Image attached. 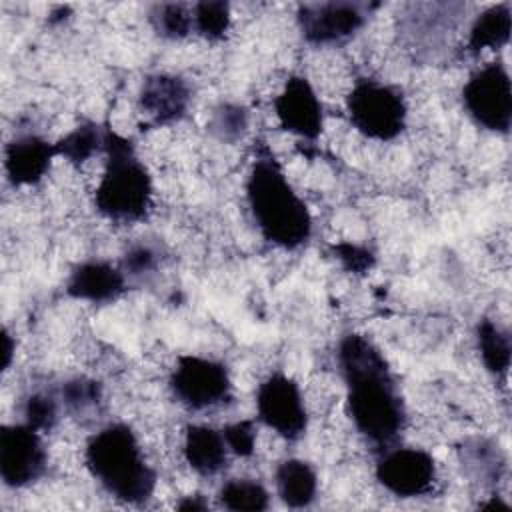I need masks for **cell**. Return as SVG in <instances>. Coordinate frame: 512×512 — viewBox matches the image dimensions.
<instances>
[{
    "mask_svg": "<svg viewBox=\"0 0 512 512\" xmlns=\"http://www.w3.org/2000/svg\"><path fill=\"white\" fill-rule=\"evenodd\" d=\"M338 366L346 382V408L356 430L384 448L404 428V402L382 352L362 334L338 344Z\"/></svg>",
    "mask_w": 512,
    "mask_h": 512,
    "instance_id": "1",
    "label": "cell"
},
{
    "mask_svg": "<svg viewBox=\"0 0 512 512\" xmlns=\"http://www.w3.org/2000/svg\"><path fill=\"white\" fill-rule=\"evenodd\" d=\"M246 198L260 234L286 250L300 248L312 234V216L286 180L278 160L262 150L246 178Z\"/></svg>",
    "mask_w": 512,
    "mask_h": 512,
    "instance_id": "2",
    "label": "cell"
},
{
    "mask_svg": "<svg viewBox=\"0 0 512 512\" xmlns=\"http://www.w3.org/2000/svg\"><path fill=\"white\" fill-rule=\"evenodd\" d=\"M84 460L100 486L126 504H144L154 494L156 472L126 424H108L92 434Z\"/></svg>",
    "mask_w": 512,
    "mask_h": 512,
    "instance_id": "3",
    "label": "cell"
},
{
    "mask_svg": "<svg viewBox=\"0 0 512 512\" xmlns=\"http://www.w3.org/2000/svg\"><path fill=\"white\" fill-rule=\"evenodd\" d=\"M104 174L96 188V208L114 222L142 220L152 206V178L136 156L132 140L104 128Z\"/></svg>",
    "mask_w": 512,
    "mask_h": 512,
    "instance_id": "4",
    "label": "cell"
},
{
    "mask_svg": "<svg viewBox=\"0 0 512 512\" xmlns=\"http://www.w3.org/2000/svg\"><path fill=\"white\" fill-rule=\"evenodd\" d=\"M352 126L366 138L388 142L406 128V100L394 86L376 80H358L346 96Z\"/></svg>",
    "mask_w": 512,
    "mask_h": 512,
    "instance_id": "5",
    "label": "cell"
},
{
    "mask_svg": "<svg viewBox=\"0 0 512 512\" xmlns=\"http://www.w3.org/2000/svg\"><path fill=\"white\" fill-rule=\"evenodd\" d=\"M462 102L478 126L506 134L512 122V84L506 66L490 62L476 70L462 88Z\"/></svg>",
    "mask_w": 512,
    "mask_h": 512,
    "instance_id": "6",
    "label": "cell"
},
{
    "mask_svg": "<svg viewBox=\"0 0 512 512\" xmlns=\"http://www.w3.org/2000/svg\"><path fill=\"white\" fill-rule=\"evenodd\" d=\"M170 390L192 410L220 406L232 396V382L222 362L202 356H180L170 374Z\"/></svg>",
    "mask_w": 512,
    "mask_h": 512,
    "instance_id": "7",
    "label": "cell"
},
{
    "mask_svg": "<svg viewBox=\"0 0 512 512\" xmlns=\"http://www.w3.org/2000/svg\"><path fill=\"white\" fill-rule=\"evenodd\" d=\"M258 420L286 440H298L308 428V414L298 384L282 374H270L256 392Z\"/></svg>",
    "mask_w": 512,
    "mask_h": 512,
    "instance_id": "8",
    "label": "cell"
},
{
    "mask_svg": "<svg viewBox=\"0 0 512 512\" xmlns=\"http://www.w3.org/2000/svg\"><path fill=\"white\" fill-rule=\"evenodd\" d=\"M46 470V450L40 432L28 424H10L0 430V476L10 488L36 482Z\"/></svg>",
    "mask_w": 512,
    "mask_h": 512,
    "instance_id": "9",
    "label": "cell"
},
{
    "mask_svg": "<svg viewBox=\"0 0 512 512\" xmlns=\"http://www.w3.org/2000/svg\"><path fill=\"white\" fill-rule=\"evenodd\" d=\"M376 480L400 498H416L434 488L436 464L426 450L394 448L378 460Z\"/></svg>",
    "mask_w": 512,
    "mask_h": 512,
    "instance_id": "10",
    "label": "cell"
},
{
    "mask_svg": "<svg viewBox=\"0 0 512 512\" xmlns=\"http://www.w3.org/2000/svg\"><path fill=\"white\" fill-rule=\"evenodd\" d=\"M300 34L310 44H336L354 36L366 22V12L354 2L300 4L296 12Z\"/></svg>",
    "mask_w": 512,
    "mask_h": 512,
    "instance_id": "11",
    "label": "cell"
},
{
    "mask_svg": "<svg viewBox=\"0 0 512 512\" xmlns=\"http://www.w3.org/2000/svg\"><path fill=\"white\" fill-rule=\"evenodd\" d=\"M274 110L284 130L304 140H316L320 136L324 126L322 104L306 76L294 74L286 80L274 100Z\"/></svg>",
    "mask_w": 512,
    "mask_h": 512,
    "instance_id": "12",
    "label": "cell"
},
{
    "mask_svg": "<svg viewBox=\"0 0 512 512\" xmlns=\"http://www.w3.org/2000/svg\"><path fill=\"white\" fill-rule=\"evenodd\" d=\"M188 102L190 88L174 74H152L142 82L138 92V106L152 124L178 122L186 114Z\"/></svg>",
    "mask_w": 512,
    "mask_h": 512,
    "instance_id": "13",
    "label": "cell"
},
{
    "mask_svg": "<svg viewBox=\"0 0 512 512\" xmlns=\"http://www.w3.org/2000/svg\"><path fill=\"white\" fill-rule=\"evenodd\" d=\"M56 146L36 134H24L8 142L4 152L6 176L14 186H28L42 180L48 172Z\"/></svg>",
    "mask_w": 512,
    "mask_h": 512,
    "instance_id": "14",
    "label": "cell"
},
{
    "mask_svg": "<svg viewBox=\"0 0 512 512\" xmlns=\"http://www.w3.org/2000/svg\"><path fill=\"white\" fill-rule=\"evenodd\" d=\"M126 290V274L122 268L112 266L110 262L90 260L78 264L68 282L66 294L76 300H86L94 304H104L116 300Z\"/></svg>",
    "mask_w": 512,
    "mask_h": 512,
    "instance_id": "15",
    "label": "cell"
},
{
    "mask_svg": "<svg viewBox=\"0 0 512 512\" xmlns=\"http://www.w3.org/2000/svg\"><path fill=\"white\" fill-rule=\"evenodd\" d=\"M184 458L200 476H214L224 470L228 446L222 432L204 424H190L184 436Z\"/></svg>",
    "mask_w": 512,
    "mask_h": 512,
    "instance_id": "16",
    "label": "cell"
},
{
    "mask_svg": "<svg viewBox=\"0 0 512 512\" xmlns=\"http://www.w3.org/2000/svg\"><path fill=\"white\" fill-rule=\"evenodd\" d=\"M276 490L290 508H306L314 502L318 478L314 468L298 458H288L276 468Z\"/></svg>",
    "mask_w": 512,
    "mask_h": 512,
    "instance_id": "17",
    "label": "cell"
},
{
    "mask_svg": "<svg viewBox=\"0 0 512 512\" xmlns=\"http://www.w3.org/2000/svg\"><path fill=\"white\" fill-rule=\"evenodd\" d=\"M512 32L510 2L490 6L474 20L468 36V50L478 54L484 48H502L508 44Z\"/></svg>",
    "mask_w": 512,
    "mask_h": 512,
    "instance_id": "18",
    "label": "cell"
},
{
    "mask_svg": "<svg viewBox=\"0 0 512 512\" xmlns=\"http://www.w3.org/2000/svg\"><path fill=\"white\" fill-rule=\"evenodd\" d=\"M476 340L486 370L494 376H506L510 368V338L508 334L488 318H482L476 326Z\"/></svg>",
    "mask_w": 512,
    "mask_h": 512,
    "instance_id": "19",
    "label": "cell"
},
{
    "mask_svg": "<svg viewBox=\"0 0 512 512\" xmlns=\"http://www.w3.org/2000/svg\"><path fill=\"white\" fill-rule=\"evenodd\" d=\"M218 500L234 512H262L268 508L266 488L250 478H232L218 490Z\"/></svg>",
    "mask_w": 512,
    "mask_h": 512,
    "instance_id": "20",
    "label": "cell"
},
{
    "mask_svg": "<svg viewBox=\"0 0 512 512\" xmlns=\"http://www.w3.org/2000/svg\"><path fill=\"white\" fill-rule=\"evenodd\" d=\"M462 452V466L474 476L484 482H498L504 460L498 450V446L486 442V440H470L460 448Z\"/></svg>",
    "mask_w": 512,
    "mask_h": 512,
    "instance_id": "21",
    "label": "cell"
},
{
    "mask_svg": "<svg viewBox=\"0 0 512 512\" xmlns=\"http://www.w3.org/2000/svg\"><path fill=\"white\" fill-rule=\"evenodd\" d=\"M102 142H104V128H100L94 122H86L74 128L72 132H68L54 146L58 156H64L72 164H82L94 152L102 150Z\"/></svg>",
    "mask_w": 512,
    "mask_h": 512,
    "instance_id": "22",
    "label": "cell"
},
{
    "mask_svg": "<svg viewBox=\"0 0 512 512\" xmlns=\"http://www.w3.org/2000/svg\"><path fill=\"white\" fill-rule=\"evenodd\" d=\"M148 16L154 30L162 38L180 40V38H186L194 28L192 8H188L186 4H176V2L154 4Z\"/></svg>",
    "mask_w": 512,
    "mask_h": 512,
    "instance_id": "23",
    "label": "cell"
},
{
    "mask_svg": "<svg viewBox=\"0 0 512 512\" xmlns=\"http://www.w3.org/2000/svg\"><path fill=\"white\" fill-rule=\"evenodd\" d=\"M194 30L206 40H222L230 28V6L220 0H204L192 6Z\"/></svg>",
    "mask_w": 512,
    "mask_h": 512,
    "instance_id": "24",
    "label": "cell"
},
{
    "mask_svg": "<svg viewBox=\"0 0 512 512\" xmlns=\"http://www.w3.org/2000/svg\"><path fill=\"white\" fill-rule=\"evenodd\" d=\"M248 128V112L244 106L224 102L214 108L208 130L220 142H236Z\"/></svg>",
    "mask_w": 512,
    "mask_h": 512,
    "instance_id": "25",
    "label": "cell"
},
{
    "mask_svg": "<svg viewBox=\"0 0 512 512\" xmlns=\"http://www.w3.org/2000/svg\"><path fill=\"white\" fill-rule=\"evenodd\" d=\"M60 396H62L64 406L70 412L82 414V412L94 408L96 404H100V400H102V386H100V382H96L92 378L78 376V378H72V380L62 384Z\"/></svg>",
    "mask_w": 512,
    "mask_h": 512,
    "instance_id": "26",
    "label": "cell"
},
{
    "mask_svg": "<svg viewBox=\"0 0 512 512\" xmlns=\"http://www.w3.org/2000/svg\"><path fill=\"white\" fill-rule=\"evenodd\" d=\"M58 420V406L50 394L34 392L24 402V424L38 432H48Z\"/></svg>",
    "mask_w": 512,
    "mask_h": 512,
    "instance_id": "27",
    "label": "cell"
},
{
    "mask_svg": "<svg viewBox=\"0 0 512 512\" xmlns=\"http://www.w3.org/2000/svg\"><path fill=\"white\" fill-rule=\"evenodd\" d=\"M222 436L226 440V446L236 456H252L254 444H256V428L252 420H240L234 424H228L222 430Z\"/></svg>",
    "mask_w": 512,
    "mask_h": 512,
    "instance_id": "28",
    "label": "cell"
},
{
    "mask_svg": "<svg viewBox=\"0 0 512 512\" xmlns=\"http://www.w3.org/2000/svg\"><path fill=\"white\" fill-rule=\"evenodd\" d=\"M332 252H334V256L340 260V264H342L348 272H352V274H366V272L374 266V262H376L374 254H372L368 248L358 246V244H352V242L334 244V246H332Z\"/></svg>",
    "mask_w": 512,
    "mask_h": 512,
    "instance_id": "29",
    "label": "cell"
},
{
    "mask_svg": "<svg viewBox=\"0 0 512 512\" xmlns=\"http://www.w3.org/2000/svg\"><path fill=\"white\" fill-rule=\"evenodd\" d=\"M156 266V252L150 248V246H144V244H138V246H132L124 258H122V272L124 274H130V276H140L148 270H152Z\"/></svg>",
    "mask_w": 512,
    "mask_h": 512,
    "instance_id": "30",
    "label": "cell"
},
{
    "mask_svg": "<svg viewBox=\"0 0 512 512\" xmlns=\"http://www.w3.org/2000/svg\"><path fill=\"white\" fill-rule=\"evenodd\" d=\"M178 510H184V512H190V510H208V502H204L202 496H198V494L186 496V498L178 504Z\"/></svg>",
    "mask_w": 512,
    "mask_h": 512,
    "instance_id": "31",
    "label": "cell"
},
{
    "mask_svg": "<svg viewBox=\"0 0 512 512\" xmlns=\"http://www.w3.org/2000/svg\"><path fill=\"white\" fill-rule=\"evenodd\" d=\"M4 350H2V370H8L10 362H12V352H14V344L12 338L8 334V330H4Z\"/></svg>",
    "mask_w": 512,
    "mask_h": 512,
    "instance_id": "32",
    "label": "cell"
},
{
    "mask_svg": "<svg viewBox=\"0 0 512 512\" xmlns=\"http://www.w3.org/2000/svg\"><path fill=\"white\" fill-rule=\"evenodd\" d=\"M482 508H502V510H508V504L502 502V500H498V498H492L490 502L482 504Z\"/></svg>",
    "mask_w": 512,
    "mask_h": 512,
    "instance_id": "33",
    "label": "cell"
}]
</instances>
